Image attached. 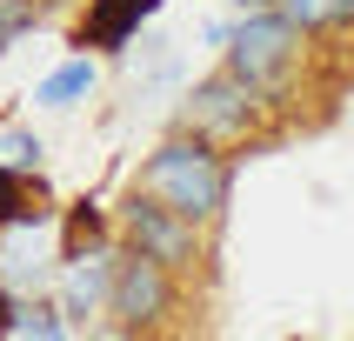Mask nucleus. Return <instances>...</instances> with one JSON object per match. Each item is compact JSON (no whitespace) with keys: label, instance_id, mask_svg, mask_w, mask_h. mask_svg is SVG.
<instances>
[{"label":"nucleus","instance_id":"obj_1","mask_svg":"<svg viewBox=\"0 0 354 341\" xmlns=\"http://www.w3.org/2000/svg\"><path fill=\"white\" fill-rule=\"evenodd\" d=\"M140 194H154L160 208H174V214L187 221H221L227 214V187H234V167L221 160V147L207 134H194V127H180L174 140H160L154 154L140 160V174H134Z\"/></svg>","mask_w":354,"mask_h":341},{"label":"nucleus","instance_id":"obj_9","mask_svg":"<svg viewBox=\"0 0 354 341\" xmlns=\"http://www.w3.org/2000/svg\"><path fill=\"white\" fill-rule=\"evenodd\" d=\"M87 87H94V60H87V54H74L67 67H54V74L34 87V100H40V107H74Z\"/></svg>","mask_w":354,"mask_h":341},{"label":"nucleus","instance_id":"obj_10","mask_svg":"<svg viewBox=\"0 0 354 341\" xmlns=\"http://www.w3.org/2000/svg\"><path fill=\"white\" fill-rule=\"evenodd\" d=\"M40 154H47V147H40V134L27 120H0V160H7V167H40Z\"/></svg>","mask_w":354,"mask_h":341},{"label":"nucleus","instance_id":"obj_7","mask_svg":"<svg viewBox=\"0 0 354 341\" xmlns=\"http://www.w3.org/2000/svg\"><path fill=\"white\" fill-rule=\"evenodd\" d=\"M54 214V194H47V181L34 167H7L0 160V228H14V221H47Z\"/></svg>","mask_w":354,"mask_h":341},{"label":"nucleus","instance_id":"obj_5","mask_svg":"<svg viewBox=\"0 0 354 341\" xmlns=\"http://www.w3.org/2000/svg\"><path fill=\"white\" fill-rule=\"evenodd\" d=\"M288 60H295V20L288 14H254L241 27H227V67L241 80L268 87V80L288 74Z\"/></svg>","mask_w":354,"mask_h":341},{"label":"nucleus","instance_id":"obj_12","mask_svg":"<svg viewBox=\"0 0 354 341\" xmlns=\"http://www.w3.org/2000/svg\"><path fill=\"white\" fill-rule=\"evenodd\" d=\"M34 20H40V0H0V54H7V40L27 34Z\"/></svg>","mask_w":354,"mask_h":341},{"label":"nucleus","instance_id":"obj_13","mask_svg":"<svg viewBox=\"0 0 354 341\" xmlns=\"http://www.w3.org/2000/svg\"><path fill=\"white\" fill-rule=\"evenodd\" d=\"M7 328H14V295L0 288V335H7Z\"/></svg>","mask_w":354,"mask_h":341},{"label":"nucleus","instance_id":"obj_11","mask_svg":"<svg viewBox=\"0 0 354 341\" xmlns=\"http://www.w3.org/2000/svg\"><path fill=\"white\" fill-rule=\"evenodd\" d=\"M7 335H67V321H60L54 301H34V308H14V328Z\"/></svg>","mask_w":354,"mask_h":341},{"label":"nucleus","instance_id":"obj_4","mask_svg":"<svg viewBox=\"0 0 354 341\" xmlns=\"http://www.w3.org/2000/svg\"><path fill=\"white\" fill-rule=\"evenodd\" d=\"M254 114H261V87H254V80H241L234 67L207 74L194 94L180 100V127H194V134H207V140L248 134V127H254Z\"/></svg>","mask_w":354,"mask_h":341},{"label":"nucleus","instance_id":"obj_2","mask_svg":"<svg viewBox=\"0 0 354 341\" xmlns=\"http://www.w3.org/2000/svg\"><path fill=\"white\" fill-rule=\"evenodd\" d=\"M107 315H120V328H154L160 315H174V268H160L154 255H114L107 275Z\"/></svg>","mask_w":354,"mask_h":341},{"label":"nucleus","instance_id":"obj_3","mask_svg":"<svg viewBox=\"0 0 354 341\" xmlns=\"http://www.w3.org/2000/svg\"><path fill=\"white\" fill-rule=\"evenodd\" d=\"M120 228H127V241H134L140 255H154L160 268H174V275H187L201 261V221L174 214V208H160L154 194H127V208H120Z\"/></svg>","mask_w":354,"mask_h":341},{"label":"nucleus","instance_id":"obj_6","mask_svg":"<svg viewBox=\"0 0 354 341\" xmlns=\"http://www.w3.org/2000/svg\"><path fill=\"white\" fill-rule=\"evenodd\" d=\"M160 0H87V14L74 20V47L87 54H120V47H134L140 20H154Z\"/></svg>","mask_w":354,"mask_h":341},{"label":"nucleus","instance_id":"obj_8","mask_svg":"<svg viewBox=\"0 0 354 341\" xmlns=\"http://www.w3.org/2000/svg\"><path fill=\"white\" fill-rule=\"evenodd\" d=\"M107 248V214H100L94 201H74L67 221H60V261H87Z\"/></svg>","mask_w":354,"mask_h":341}]
</instances>
